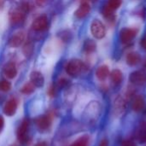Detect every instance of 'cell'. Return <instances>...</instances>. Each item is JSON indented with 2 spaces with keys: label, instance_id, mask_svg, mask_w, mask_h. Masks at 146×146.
<instances>
[{
  "label": "cell",
  "instance_id": "obj_1",
  "mask_svg": "<svg viewBox=\"0 0 146 146\" xmlns=\"http://www.w3.org/2000/svg\"><path fill=\"white\" fill-rule=\"evenodd\" d=\"M29 10V4L27 3H22L19 8L12 9L9 13V21L13 25L22 22L26 17V14Z\"/></svg>",
  "mask_w": 146,
  "mask_h": 146
},
{
  "label": "cell",
  "instance_id": "obj_2",
  "mask_svg": "<svg viewBox=\"0 0 146 146\" xmlns=\"http://www.w3.org/2000/svg\"><path fill=\"white\" fill-rule=\"evenodd\" d=\"M86 69L85 63L79 59H72L70 60L65 67V70L67 74L72 77L79 76L84 70Z\"/></svg>",
  "mask_w": 146,
  "mask_h": 146
},
{
  "label": "cell",
  "instance_id": "obj_3",
  "mask_svg": "<svg viewBox=\"0 0 146 146\" xmlns=\"http://www.w3.org/2000/svg\"><path fill=\"white\" fill-rule=\"evenodd\" d=\"M49 21L45 15L38 16L32 23V29L35 32H44L48 29Z\"/></svg>",
  "mask_w": 146,
  "mask_h": 146
},
{
  "label": "cell",
  "instance_id": "obj_4",
  "mask_svg": "<svg viewBox=\"0 0 146 146\" xmlns=\"http://www.w3.org/2000/svg\"><path fill=\"white\" fill-rule=\"evenodd\" d=\"M91 32L94 38L101 39L105 36V27L98 20H94L91 25Z\"/></svg>",
  "mask_w": 146,
  "mask_h": 146
},
{
  "label": "cell",
  "instance_id": "obj_5",
  "mask_svg": "<svg viewBox=\"0 0 146 146\" xmlns=\"http://www.w3.org/2000/svg\"><path fill=\"white\" fill-rule=\"evenodd\" d=\"M28 128H29V121L27 119H25L17 129V138L22 145L27 142Z\"/></svg>",
  "mask_w": 146,
  "mask_h": 146
},
{
  "label": "cell",
  "instance_id": "obj_6",
  "mask_svg": "<svg viewBox=\"0 0 146 146\" xmlns=\"http://www.w3.org/2000/svg\"><path fill=\"white\" fill-rule=\"evenodd\" d=\"M138 30L135 28H123L120 33V39L123 44L130 43L136 36Z\"/></svg>",
  "mask_w": 146,
  "mask_h": 146
},
{
  "label": "cell",
  "instance_id": "obj_7",
  "mask_svg": "<svg viewBox=\"0 0 146 146\" xmlns=\"http://www.w3.org/2000/svg\"><path fill=\"white\" fill-rule=\"evenodd\" d=\"M129 80L133 85L144 86L146 84V73L143 71H134L130 74Z\"/></svg>",
  "mask_w": 146,
  "mask_h": 146
},
{
  "label": "cell",
  "instance_id": "obj_8",
  "mask_svg": "<svg viewBox=\"0 0 146 146\" xmlns=\"http://www.w3.org/2000/svg\"><path fill=\"white\" fill-rule=\"evenodd\" d=\"M25 33L23 31H18L15 33L9 41V45L12 48L20 47L25 40Z\"/></svg>",
  "mask_w": 146,
  "mask_h": 146
},
{
  "label": "cell",
  "instance_id": "obj_9",
  "mask_svg": "<svg viewBox=\"0 0 146 146\" xmlns=\"http://www.w3.org/2000/svg\"><path fill=\"white\" fill-rule=\"evenodd\" d=\"M90 10H91V6H90L89 3L86 1H83L80 3V7L74 12V15L78 19H83L88 15V14L90 13Z\"/></svg>",
  "mask_w": 146,
  "mask_h": 146
},
{
  "label": "cell",
  "instance_id": "obj_10",
  "mask_svg": "<svg viewBox=\"0 0 146 146\" xmlns=\"http://www.w3.org/2000/svg\"><path fill=\"white\" fill-rule=\"evenodd\" d=\"M3 73L4 76L8 79L12 80V79L15 78V76L17 75V68H16L15 64L12 62L6 63L5 66L3 67Z\"/></svg>",
  "mask_w": 146,
  "mask_h": 146
},
{
  "label": "cell",
  "instance_id": "obj_11",
  "mask_svg": "<svg viewBox=\"0 0 146 146\" xmlns=\"http://www.w3.org/2000/svg\"><path fill=\"white\" fill-rule=\"evenodd\" d=\"M145 107V100L142 95H137L132 102V109L135 112H141Z\"/></svg>",
  "mask_w": 146,
  "mask_h": 146
},
{
  "label": "cell",
  "instance_id": "obj_12",
  "mask_svg": "<svg viewBox=\"0 0 146 146\" xmlns=\"http://www.w3.org/2000/svg\"><path fill=\"white\" fill-rule=\"evenodd\" d=\"M36 124L38 128L40 131H46L49 129V127L51 125V120L48 115H42L39 116L37 120H36Z\"/></svg>",
  "mask_w": 146,
  "mask_h": 146
},
{
  "label": "cell",
  "instance_id": "obj_13",
  "mask_svg": "<svg viewBox=\"0 0 146 146\" xmlns=\"http://www.w3.org/2000/svg\"><path fill=\"white\" fill-rule=\"evenodd\" d=\"M16 110H17V102L15 99L12 98L5 104L3 107V113L8 116H12L15 114Z\"/></svg>",
  "mask_w": 146,
  "mask_h": 146
},
{
  "label": "cell",
  "instance_id": "obj_14",
  "mask_svg": "<svg viewBox=\"0 0 146 146\" xmlns=\"http://www.w3.org/2000/svg\"><path fill=\"white\" fill-rule=\"evenodd\" d=\"M30 80L35 87H42L44 84V78L43 74L38 71L32 72L30 74Z\"/></svg>",
  "mask_w": 146,
  "mask_h": 146
},
{
  "label": "cell",
  "instance_id": "obj_15",
  "mask_svg": "<svg viewBox=\"0 0 146 146\" xmlns=\"http://www.w3.org/2000/svg\"><path fill=\"white\" fill-rule=\"evenodd\" d=\"M110 75V68L107 65H101L96 70V77L99 80H104Z\"/></svg>",
  "mask_w": 146,
  "mask_h": 146
},
{
  "label": "cell",
  "instance_id": "obj_16",
  "mask_svg": "<svg viewBox=\"0 0 146 146\" xmlns=\"http://www.w3.org/2000/svg\"><path fill=\"white\" fill-rule=\"evenodd\" d=\"M136 139L140 144L146 143V121L143 122L139 127L136 133Z\"/></svg>",
  "mask_w": 146,
  "mask_h": 146
},
{
  "label": "cell",
  "instance_id": "obj_17",
  "mask_svg": "<svg viewBox=\"0 0 146 146\" xmlns=\"http://www.w3.org/2000/svg\"><path fill=\"white\" fill-rule=\"evenodd\" d=\"M141 58L137 52H130L127 55L126 62L129 66H135L140 62Z\"/></svg>",
  "mask_w": 146,
  "mask_h": 146
},
{
  "label": "cell",
  "instance_id": "obj_18",
  "mask_svg": "<svg viewBox=\"0 0 146 146\" xmlns=\"http://www.w3.org/2000/svg\"><path fill=\"white\" fill-rule=\"evenodd\" d=\"M123 79V74L122 72L119 69H114L110 73V80L111 82L115 85H119L122 81Z\"/></svg>",
  "mask_w": 146,
  "mask_h": 146
},
{
  "label": "cell",
  "instance_id": "obj_19",
  "mask_svg": "<svg viewBox=\"0 0 146 146\" xmlns=\"http://www.w3.org/2000/svg\"><path fill=\"white\" fill-rule=\"evenodd\" d=\"M96 47H97L96 43L93 40H92V39L86 40L85 43H84V46H83L85 52H86L88 54L94 52L96 50Z\"/></svg>",
  "mask_w": 146,
  "mask_h": 146
},
{
  "label": "cell",
  "instance_id": "obj_20",
  "mask_svg": "<svg viewBox=\"0 0 146 146\" xmlns=\"http://www.w3.org/2000/svg\"><path fill=\"white\" fill-rule=\"evenodd\" d=\"M124 110H125L124 99L121 97H118L115 101V110L116 111V114H121L124 111Z\"/></svg>",
  "mask_w": 146,
  "mask_h": 146
},
{
  "label": "cell",
  "instance_id": "obj_21",
  "mask_svg": "<svg viewBox=\"0 0 146 146\" xmlns=\"http://www.w3.org/2000/svg\"><path fill=\"white\" fill-rule=\"evenodd\" d=\"M114 11L113 9H111L108 5L104 6V9H103V15L105 19L109 20L110 21H114L115 20V14H114Z\"/></svg>",
  "mask_w": 146,
  "mask_h": 146
},
{
  "label": "cell",
  "instance_id": "obj_22",
  "mask_svg": "<svg viewBox=\"0 0 146 146\" xmlns=\"http://www.w3.org/2000/svg\"><path fill=\"white\" fill-rule=\"evenodd\" d=\"M35 90V86L30 81V82H27L26 83L21 89V92L23 93V94H26V95H29V94H32Z\"/></svg>",
  "mask_w": 146,
  "mask_h": 146
},
{
  "label": "cell",
  "instance_id": "obj_23",
  "mask_svg": "<svg viewBox=\"0 0 146 146\" xmlns=\"http://www.w3.org/2000/svg\"><path fill=\"white\" fill-rule=\"evenodd\" d=\"M90 139L87 135L82 136L80 139H78L74 143H73L70 146H89Z\"/></svg>",
  "mask_w": 146,
  "mask_h": 146
},
{
  "label": "cell",
  "instance_id": "obj_24",
  "mask_svg": "<svg viewBox=\"0 0 146 146\" xmlns=\"http://www.w3.org/2000/svg\"><path fill=\"white\" fill-rule=\"evenodd\" d=\"M34 50L33 44L32 42H27L23 47V53L26 56H31Z\"/></svg>",
  "mask_w": 146,
  "mask_h": 146
},
{
  "label": "cell",
  "instance_id": "obj_25",
  "mask_svg": "<svg viewBox=\"0 0 146 146\" xmlns=\"http://www.w3.org/2000/svg\"><path fill=\"white\" fill-rule=\"evenodd\" d=\"M11 89V83L7 80H0V91L3 92H7Z\"/></svg>",
  "mask_w": 146,
  "mask_h": 146
},
{
  "label": "cell",
  "instance_id": "obj_26",
  "mask_svg": "<svg viewBox=\"0 0 146 146\" xmlns=\"http://www.w3.org/2000/svg\"><path fill=\"white\" fill-rule=\"evenodd\" d=\"M122 1L121 0H109L108 2V6L113 9V10H116L117 9H119L121 5Z\"/></svg>",
  "mask_w": 146,
  "mask_h": 146
},
{
  "label": "cell",
  "instance_id": "obj_27",
  "mask_svg": "<svg viewBox=\"0 0 146 146\" xmlns=\"http://www.w3.org/2000/svg\"><path fill=\"white\" fill-rule=\"evenodd\" d=\"M68 80L66 79V78H62V79H60L59 80V81H58V86L60 87V88H63V87H65V86H67L68 85Z\"/></svg>",
  "mask_w": 146,
  "mask_h": 146
},
{
  "label": "cell",
  "instance_id": "obj_28",
  "mask_svg": "<svg viewBox=\"0 0 146 146\" xmlns=\"http://www.w3.org/2000/svg\"><path fill=\"white\" fill-rule=\"evenodd\" d=\"M55 93H56V88H55V86H51L48 91V94L50 96V97H53L55 96Z\"/></svg>",
  "mask_w": 146,
  "mask_h": 146
},
{
  "label": "cell",
  "instance_id": "obj_29",
  "mask_svg": "<svg viewBox=\"0 0 146 146\" xmlns=\"http://www.w3.org/2000/svg\"><path fill=\"white\" fill-rule=\"evenodd\" d=\"M98 146H109V140L108 139H103L99 143Z\"/></svg>",
  "mask_w": 146,
  "mask_h": 146
},
{
  "label": "cell",
  "instance_id": "obj_30",
  "mask_svg": "<svg viewBox=\"0 0 146 146\" xmlns=\"http://www.w3.org/2000/svg\"><path fill=\"white\" fill-rule=\"evenodd\" d=\"M3 127H4V120H3V116L0 115V132L3 130Z\"/></svg>",
  "mask_w": 146,
  "mask_h": 146
},
{
  "label": "cell",
  "instance_id": "obj_31",
  "mask_svg": "<svg viewBox=\"0 0 146 146\" xmlns=\"http://www.w3.org/2000/svg\"><path fill=\"white\" fill-rule=\"evenodd\" d=\"M46 2H47V0H36L37 4H38V5H39V6H43V5H44V4L46 3Z\"/></svg>",
  "mask_w": 146,
  "mask_h": 146
},
{
  "label": "cell",
  "instance_id": "obj_32",
  "mask_svg": "<svg viewBox=\"0 0 146 146\" xmlns=\"http://www.w3.org/2000/svg\"><path fill=\"white\" fill-rule=\"evenodd\" d=\"M34 146H48V144L44 141H41V142H38Z\"/></svg>",
  "mask_w": 146,
  "mask_h": 146
},
{
  "label": "cell",
  "instance_id": "obj_33",
  "mask_svg": "<svg viewBox=\"0 0 146 146\" xmlns=\"http://www.w3.org/2000/svg\"><path fill=\"white\" fill-rule=\"evenodd\" d=\"M141 44H142V47L144 48V49H145L146 50V36L142 39V42H141Z\"/></svg>",
  "mask_w": 146,
  "mask_h": 146
},
{
  "label": "cell",
  "instance_id": "obj_34",
  "mask_svg": "<svg viewBox=\"0 0 146 146\" xmlns=\"http://www.w3.org/2000/svg\"><path fill=\"white\" fill-rule=\"evenodd\" d=\"M123 146H135V145H133L131 142H126V143H125V145H124Z\"/></svg>",
  "mask_w": 146,
  "mask_h": 146
},
{
  "label": "cell",
  "instance_id": "obj_35",
  "mask_svg": "<svg viewBox=\"0 0 146 146\" xmlns=\"http://www.w3.org/2000/svg\"><path fill=\"white\" fill-rule=\"evenodd\" d=\"M92 1H97V0H92Z\"/></svg>",
  "mask_w": 146,
  "mask_h": 146
},
{
  "label": "cell",
  "instance_id": "obj_36",
  "mask_svg": "<svg viewBox=\"0 0 146 146\" xmlns=\"http://www.w3.org/2000/svg\"><path fill=\"white\" fill-rule=\"evenodd\" d=\"M12 146H13V145H12Z\"/></svg>",
  "mask_w": 146,
  "mask_h": 146
}]
</instances>
